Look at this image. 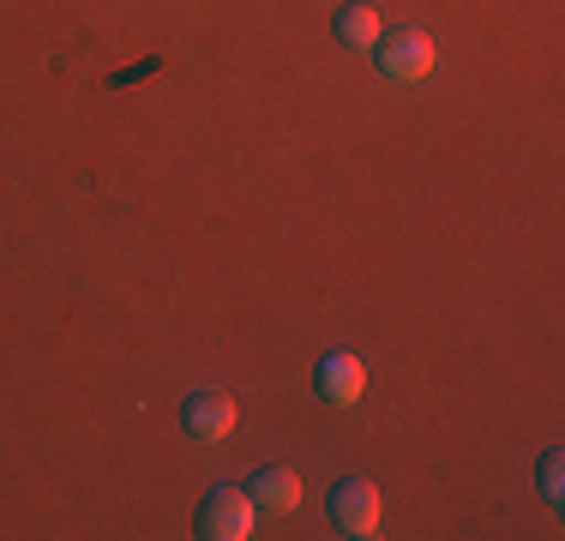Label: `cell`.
Wrapping results in <instances>:
<instances>
[{
    "label": "cell",
    "instance_id": "6da1fadb",
    "mask_svg": "<svg viewBox=\"0 0 565 541\" xmlns=\"http://www.w3.org/2000/svg\"><path fill=\"white\" fill-rule=\"evenodd\" d=\"M331 523H338L343 535L367 541L373 530H380V487H373L367 476H338L331 481Z\"/></svg>",
    "mask_w": 565,
    "mask_h": 541
},
{
    "label": "cell",
    "instance_id": "7a4b0ae2",
    "mask_svg": "<svg viewBox=\"0 0 565 541\" xmlns=\"http://www.w3.org/2000/svg\"><path fill=\"white\" fill-rule=\"evenodd\" d=\"M199 535L205 541H247L253 535V499L241 487H211L199 499Z\"/></svg>",
    "mask_w": 565,
    "mask_h": 541
},
{
    "label": "cell",
    "instance_id": "3957f363",
    "mask_svg": "<svg viewBox=\"0 0 565 541\" xmlns=\"http://www.w3.org/2000/svg\"><path fill=\"white\" fill-rule=\"evenodd\" d=\"M373 61H380L385 78H422V73H434V36L409 31V24H397V31H380V43H373Z\"/></svg>",
    "mask_w": 565,
    "mask_h": 541
},
{
    "label": "cell",
    "instance_id": "277c9868",
    "mask_svg": "<svg viewBox=\"0 0 565 541\" xmlns=\"http://www.w3.org/2000/svg\"><path fill=\"white\" fill-rule=\"evenodd\" d=\"M235 422H241V410H235V397H228V391H193V397L181 403V427L193 433V439H205V445L228 439Z\"/></svg>",
    "mask_w": 565,
    "mask_h": 541
},
{
    "label": "cell",
    "instance_id": "5b68a950",
    "mask_svg": "<svg viewBox=\"0 0 565 541\" xmlns=\"http://www.w3.org/2000/svg\"><path fill=\"white\" fill-rule=\"evenodd\" d=\"M313 385H319V397L326 403H338V410H349V403L361 397V391H367V368H361L355 356H326L319 361V373H313Z\"/></svg>",
    "mask_w": 565,
    "mask_h": 541
},
{
    "label": "cell",
    "instance_id": "8992f818",
    "mask_svg": "<svg viewBox=\"0 0 565 541\" xmlns=\"http://www.w3.org/2000/svg\"><path fill=\"white\" fill-rule=\"evenodd\" d=\"M247 499H253V511H295L301 506V476L282 469V464H265L259 476L247 481Z\"/></svg>",
    "mask_w": 565,
    "mask_h": 541
},
{
    "label": "cell",
    "instance_id": "52a82bcc",
    "mask_svg": "<svg viewBox=\"0 0 565 541\" xmlns=\"http://www.w3.org/2000/svg\"><path fill=\"white\" fill-rule=\"evenodd\" d=\"M331 31H338V43H343V49H373L385 24H380V12H373L367 0H349V7H338Z\"/></svg>",
    "mask_w": 565,
    "mask_h": 541
},
{
    "label": "cell",
    "instance_id": "ba28073f",
    "mask_svg": "<svg viewBox=\"0 0 565 541\" xmlns=\"http://www.w3.org/2000/svg\"><path fill=\"white\" fill-rule=\"evenodd\" d=\"M535 487H542L547 506H559V499H565V457L559 452H547L542 464H535Z\"/></svg>",
    "mask_w": 565,
    "mask_h": 541
}]
</instances>
